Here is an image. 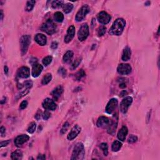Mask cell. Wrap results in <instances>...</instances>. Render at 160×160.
<instances>
[{
  "label": "cell",
  "instance_id": "8fae6325",
  "mask_svg": "<svg viewBox=\"0 0 160 160\" xmlns=\"http://www.w3.org/2000/svg\"><path fill=\"white\" fill-rule=\"evenodd\" d=\"M118 103V102L117 99L116 98H112L109 101L106 105V111L107 113L111 114L115 110V109L117 107Z\"/></svg>",
  "mask_w": 160,
  "mask_h": 160
},
{
  "label": "cell",
  "instance_id": "f35d334b",
  "mask_svg": "<svg viewBox=\"0 0 160 160\" xmlns=\"http://www.w3.org/2000/svg\"><path fill=\"white\" fill-rule=\"evenodd\" d=\"M118 81H119V83H120V87L121 88H125L126 87L125 78H120V79H119Z\"/></svg>",
  "mask_w": 160,
  "mask_h": 160
},
{
  "label": "cell",
  "instance_id": "484cf974",
  "mask_svg": "<svg viewBox=\"0 0 160 160\" xmlns=\"http://www.w3.org/2000/svg\"><path fill=\"white\" fill-rule=\"evenodd\" d=\"M122 147V143L119 141H115L112 144V150L113 151H118Z\"/></svg>",
  "mask_w": 160,
  "mask_h": 160
},
{
  "label": "cell",
  "instance_id": "8992f818",
  "mask_svg": "<svg viewBox=\"0 0 160 160\" xmlns=\"http://www.w3.org/2000/svg\"><path fill=\"white\" fill-rule=\"evenodd\" d=\"M89 11H90V9H89V8L88 6L84 5L82 6V7L80 8L79 10L78 11L77 13H76V18H75L76 22H79L83 21L84 19V18L86 17V14L89 12Z\"/></svg>",
  "mask_w": 160,
  "mask_h": 160
},
{
  "label": "cell",
  "instance_id": "5bb4252c",
  "mask_svg": "<svg viewBox=\"0 0 160 160\" xmlns=\"http://www.w3.org/2000/svg\"><path fill=\"white\" fill-rule=\"evenodd\" d=\"M29 139V137L26 135H20V136L16 137V138L14 140V144L18 147L22 146L24 143L28 141Z\"/></svg>",
  "mask_w": 160,
  "mask_h": 160
},
{
  "label": "cell",
  "instance_id": "d6986e66",
  "mask_svg": "<svg viewBox=\"0 0 160 160\" xmlns=\"http://www.w3.org/2000/svg\"><path fill=\"white\" fill-rule=\"evenodd\" d=\"M63 88L61 86H58L54 89L53 91L51 92V95L53 97L54 99L55 100H57L60 97V96L61 95V94L63 93Z\"/></svg>",
  "mask_w": 160,
  "mask_h": 160
},
{
  "label": "cell",
  "instance_id": "9a60e30c",
  "mask_svg": "<svg viewBox=\"0 0 160 160\" xmlns=\"http://www.w3.org/2000/svg\"><path fill=\"white\" fill-rule=\"evenodd\" d=\"M17 74L19 78H28L29 76V74H30V73H29V69L28 68V67L23 66L18 70Z\"/></svg>",
  "mask_w": 160,
  "mask_h": 160
},
{
  "label": "cell",
  "instance_id": "30bf717a",
  "mask_svg": "<svg viewBox=\"0 0 160 160\" xmlns=\"http://www.w3.org/2000/svg\"><path fill=\"white\" fill-rule=\"evenodd\" d=\"M43 108H45L46 110H50V111H54L56 109L57 106L55 104V103L53 99L50 98H46L43 101Z\"/></svg>",
  "mask_w": 160,
  "mask_h": 160
},
{
  "label": "cell",
  "instance_id": "4fadbf2b",
  "mask_svg": "<svg viewBox=\"0 0 160 160\" xmlns=\"http://www.w3.org/2000/svg\"><path fill=\"white\" fill-rule=\"evenodd\" d=\"M75 35V27L72 25L68 28L67 31L66 35L65 37V42L66 43H68L73 40Z\"/></svg>",
  "mask_w": 160,
  "mask_h": 160
},
{
  "label": "cell",
  "instance_id": "ac0fdd59",
  "mask_svg": "<svg viewBox=\"0 0 160 160\" xmlns=\"http://www.w3.org/2000/svg\"><path fill=\"white\" fill-rule=\"evenodd\" d=\"M128 133V130L126 126H123L118 133V138L121 141H125L126 137Z\"/></svg>",
  "mask_w": 160,
  "mask_h": 160
},
{
  "label": "cell",
  "instance_id": "ee69618b",
  "mask_svg": "<svg viewBox=\"0 0 160 160\" xmlns=\"http://www.w3.org/2000/svg\"><path fill=\"white\" fill-rule=\"evenodd\" d=\"M10 143V140H6V141H4L1 142V144H0V146L1 148H3V147H5L6 146H8V145Z\"/></svg>",
  "mask_w": 160,
  "mask_h": 160
},
{
  "label": "cell",
  "instance_id": "603a6c76",
  "mask_svg": "<svg viewBox=\"0 0 160 160\" xmlns=\"http://www.w3.org/2000/svg\"><path fill=\"white\" fill-rule=\"evenodd\" d=\"M73 57V53L71 51H68L65 54L63 58V60L64 63H68L71 61Z\"/></svg>",
  "mask_w": 160,
  "mask_h": 160
},
{
  "label": "cell",
  "instance_id": "4316f807",
  "mask_svg": "<svg viewBox=\"0 0 160 160\" xmlns=\"http://www.w3.org/2000/svg\"><path fill=\"white\" fill-rule=\"evenodd\" d=\"M73 5L71 3H66L63 6V10L66 14L70 13L73 10Z\"/></svg>",
  "mask_w": 160,
  "mask_h": 160
},
{
  "label": "cell",
  "instance_id": "d4e9b609",
  "mask_svg": "<svg viewBox=\"0 0 160 160\" xmlns=\"http://www.w3.org/2000/svg\"><path fill=\"white\" fill-rule=\"evenodd\" d=\"M54 19L57 22L61 23L64 20V15L62 13L60 12V11H57L54 14Z\"/></svg>",
  "mask_w": 160,
  "mask_h": 160
},
{
  "label": "cell",
  "instance_id": "bcb514c9",
  "mask_svg": "<svg viewBox=\"0 0 160 160\" xmlns=\"http://www.w3.org/2000/svg\"><path fill=\"white\" fill-rule=\"evenodd\" d=\"M0 133H1V136H4V135H5L6 133V129L4 127L1 126V128H0Z\"/></svg>",
  "mask_w": 160,
  "mask_h": 160
},
{
  "label": "cell",
  "instance_id": "7a4b0ae2",
  "mask_svg": "<svg viewBox=\"0 0 160 160\" xmlns=\"http://www.w3.org/2000/svg\"><path fill=\"white\" fill-rule=\"evenodd\" d=\"M85 156L84 145L83 143H78L75 145L72 153V156L71 159L72 160H81L83 159Z\"/></svg>",
  "mask_w": 160,
  "mask_h": 160
},
{
  "label": "cell",
  "instance_id": "8d00e7d4",
  "mask_svg": "<svg viewBox=\"0 0 160 160\" xmlns=\"http://www.w3.org/2000/svg\"><path fill=\"white\" fill-rule=\"evenodd\" d=\"M29 89H26L25 90L22 91V92H21L20 93H19L17 95V97H16V99H18L19 98H22V97H23V96L26 95V94L29 93Z\"/></svg>",
  "mask_w": 160,
  "mask_h": 160
},
{
  "label": "cell",
  "instance_id": "4dcf8cb0",
  "mask_svg": "<svg viewBox=\"0 0 160 160\" xmlns=\"http://www.w3.org/2000/svg\"><path fill=\"white\" fill-rule=\"evenodd\" d=\"M85 75H86V74H85V72L84 71V70H79V71H78V72L76 73V74H75V78H76V80L79 81L81 78L84 77V76H85Z\"/></svg>",
  "mask_w": 160,
  "mask_h": 160
},
{
  "label": "cell",
  "instance_id": "f546056e",
  "mask_svg": "<svg viewBox=\"0 0 160 160\" xmlns=\"http://www.w3.org/2000/svg\"><path fill=\"white\" fill-rule=\"evenodd\" d=\"M99 148H100V149L103 151L104 156H107L108 154V146L107 143H102V144L99 145Z\"/></svg>",
  "mask_w": 160,
  "mask_h": 160
},
{
  "label": "cell",
  "instance_id": "60d3db41",
  "mask_svg": "<svg viewBox=\"0 0 160 160\" xmlns=\"http://www.w3.org/2000/svg\"><path fill=\"white\" fill-rule=\"evenodd\" d=\"M68 128H69V123H68V122H66V123H65L64 124L63 128H61V134H64V133H66V131H67V130H68Z\"/></svg>",
  "mask_w": 160,
  "mask_h": 160
},
{
  "label": "cell",
  "instance_id": "44dd1931",
  "mask_svg": "<svg viewBox=\"0 0 160 160\" xmlns=\"http://www.w3.org/2000/svg\"><path fill=\"white\" fill-rule=\"evenodd\" d=\"M131 49L128 46H126L124 49L123 55H122V60L124 61H127L131 58Z\"/></svg>",
  "mask_w": 160,
  "mask_h": 160
},
{
  "label": "cell",
  "instance_id": "f5cc1de1",
  "mask_svg": "<svg viewBox=\"0 0 160 160\" xmlns=\"http://www.w3.org/2000/svg\"><path fill=\"white\" fill-rule=\"evenodd\" d=\"M8 71H9V69H8V68L6 66H4V73H5L6 74H8Z\"/></svg>",
  "mask_w": 160,
  "mask_h": 160
},
{
  "label": "cell",
  "instance_id": "f6af8a7d",
  "mask_svg": "<svg viewBox=\"0 0 160 160\" xmlns=\"http://www.w3.org/2000/svg\"><path fill=\"white\" fill-rule=\"evenodd\" d=\"M27 106H28L27 101L24 100L23 102H22V103L20 104V108L22 109H24L27 107Z\"/></svg>",
  "mask_w": 160,
  "mask_h": 160
},
{
  "label": "cell",
  "instance_id": "f1b7e54d",
  "mask_svg": "<svg viewBox=\"0 0 160 160\" xmlns=\"http://www.w3.org/2000/svg\"><path fill=\"white\" fill-rule=\"evenodd\" d=\"M36 3L35 1H28L26 3V6L25 10L26 11H31L33 9L34 6Z\"/></svg>",
  "mask_w": 160,
  "mask_h": 160
},
{
  "label": "cell",
  "instance_id": "c3c4849f",
  "mask_svg": "<svg viewBox=\"0 0 160 160\" xmlns=\"http://www.w3.org/2000/svg\"><path fill=\"white\" fill-rule=\"evenodd\" d=\"M31 64L32 65V66H33L34 65L36 64L37 63V59L36 58H33L31 59V60L30 61Z\"/></svg>",
  "mask_w": 160,
  "mask_h": 160
},
{
  "label": "cell",
  "instance_id": "d6a6232c",
  "mask_svg": "<svg viewBox=\"0 0 160 160\" xmlns=\"http://www.w3.org/2000/svg\"><path fill=\"white\" fill-rule=\"evenodd\" d=\"M36 128V124L35 122H32L28 128V132L30 134L33 133L35 131Z\"/></svg>",
  "mask_w": 160,
  "mask_h": 160
},
{
  "label": "cell",
  "instance_id": "2e32d148",
  "mask_svg": "<svg viewBox=\"0 0 160 160\" xmlns=\"http://www.w3.org/2000/svg\"><path fill=\"white\" fill-rule=\"evenodd\" d=\"M110 123V120L105 116H100L97 121V125L99 128H104L106 126H108L109 124Z\"/></svg>",
  "mask_w": 160,
  "mask_h": 160
},
{
  "label": "cell",
  "instance_id": "f907efd6",
  "mask_svg": "<svg viewBox=\"0 0 160 160\" xmlns=\"http://www.w3.org/2000/svg\"><path fill=\"white\" fill-rule=\"evenodd\" d=\"M127 94H128V92H127L126 91L123 90V91H121V93H120V96H121V97H123V96L126 95Z\"/></svg>",
  "mask_w": 160,
  "mask_h": 160
},
{
  "label": "cell",
  "instance_id": "7bdbcfd3",
  "mask_svg": "<svg viewBox=\"0 0 160 160\" xmlns=\"http://www.w3.org/2000/svg\"><path fill=\"white\" fill-rule=\"evenodd\" d=\"M24 86H25L26 89H29L33 86V82L31 81H26L24 83Z\"/></svg>",
  "mask_w": 160,
  "mask_h": 160
},
{
  "label": "cell",
  "instance_id": "9c48e42d",
  "mask_svg": "<svg viewBox=\"0 0 160 160\" xmlns=\"http://www.w3.org/2000/svg\"><path fill=\"white\" fill-rule=\"evenodd\" d=\"M97 18L98 22L100 23L106 24L110 22L111 17V16L109 15L108 13H107L105 11H102V12H100L98 14Z\"/></svg>",
  "mask_w": 160,
  "mask_h": 160
},
{
  "label": "cell",
  "instance_id": "e0dca14e",
  "mask_svg": "<svg viewBox=\"0 0 160 160\" xmlns=\"http://www.w3.org/2000/svg\"><path fill=\"white\" fill-rule=\"evenodd\" d=\"M43 70V66H42V65L38 64V63L34 65L33 66V68H32V73H31L32 76H33L34 78L38 77V76H39V75L41 73Z\"/></svg>",
  "mask_w": 160,
  "mask_h": 160
},
{
  "label": "cell",
  "instance_id": "74e56055",
  "mask_svg": "<svg viewBox=\"0 0 160 160\" xmlns=\"http://www.w3.org/2000/svg\"><path fill=\"white\" fill-rule=\"evenodd\" d=\"M138 141V138H137L136 136H135V135H131V136L128 138V142L129 143H135V142H136Z\"/></svg>",
  "mask_w": 160,
  "mask_h": 160
},
{
  "label": "cell",
  "instance_id": "cb8c5ba5",
  "mask_svg": "<svg viewBox=\"0 0 160 160\" xmlns=\"http://www.w3.org/2000/svg\"><path fill=\"white\" fill-rule=\"evenodd\" d=\"M23 157V153L20 150H18L14 151L11 154V159L13 160H19L22 159Z\"/></svg>",
  "mask_w": 160,
  "mask_h": 160
},
{
  "label": "cell",
  "instance_id": "836d02e7",
  "mask_svg": "<svg viewBox=\"0 0 160 160\" xmlns=\"http://www.w3.org/2000/svg\"><path fill=\"white\" fill-rule=\"evenodd\" d=\"M52 60H53L52 57L50 56H48L45 57V58H44L43 59V61H42V62H43V64L44 65H45V66H48V65H49L50 63H51Z\"/></svg>",
  "mask_w": 160,
  "mask_h": 160
},
{
  "label": "cell",
  "instance_id": "83f0119b",
  "mask_svg": "<svg viewBox=\"0 0 160 160\" xmlns=\"http://www.w3.org/2000/svg\"><path fill=\"white\" fill-rule=\"evenodd\" d=\"M52 79V75L51 73H47L44 76L43 79H42V84L43 85H46L49 83L51 81Z\"/></svg>",
  "mask_w": 160,
  "mask_h": 160
},
{
  "label": "cell",
  "instance_id": "52a82bcc",
  "mask_svg": "<svg viewBox=\"0 0 160 160\" xmlns=\"http://www.w3.org/2000/svg\"><path fill=\"white\" fill-rule=\"evenodd\" d=\"M132 102H133V98L130 96H128V97H126L125 98H124L120 104L121 111L124 114L126 113L128 111V109L131 104Z\"/></svg>",
  "mask_w": 160,
  "mask_h": 160
},
{
  "label": "cell",
  "instance_id": "5b68a950",
  "mask_svg": "<svg viewBox=\"0 0 160 160\" xmlns=\"http://www.w3.org/2000/svg\"><path fill=\"white\" fill-rule=\"evenodd\" d=\"M88 35H89V26L87 23L83 24L78 33V39L81 41H83L87 38Z\"/></svg>",
  "mask_w": 160,
  "mask_h": 160
},
{
  "label": "cell",
  "instance_id": "816d5d0a",
  "mask_svg": "<svg viewBox=\"0 0 160 160\" xmlns=\"http://www.w3.org/2000/svg\"><path fill=\"white\" fill-rule=\"evenodd\" d=\"M41 111H40H40H38V112L37 113L36 115L35 118L37 119V120H40V115H41Z\"/></svg>",
  "mask_w": 160,
  "mask_h": 160
},
{
  "label": "cell",
  "instance_id": "7dc6e473",
  "mask_svg": "<svg viewBox=\"0 0 160 160\" xmlns=\"http://www.w3.org/2000/svg\"><path fill=\"white\" fill-rule=\"evenodd\" d=\"M58 44L56 41H54L51 43V47L52 49H53V50H55V49H56L57 47H58Z\"/></svg>",
  "mask_w": 160,
  "mask_h": 160
},
{
  "label": "cell",
  "instance_id": "db71d44e",
  "mask_svg": "<svg viewBox=\"0 0 160 160\" xmlns=\"http://www.w3.org/2000/svg\"><path fill=\"white\" fill-rule=\"evenodd\" d=\"M1 20H3V11H1Z\"/></svg>",
  "mask_w": 160,
  "mask_h": 160
},
{
  "label": "cell",
  "instance_id": "ba28073f",
  "mask_svg": "<svg viewBox=\"0 0 160 160\" xmlns=\"http://www.w3.org/2000/svg\"><path fill=\"white\" fill-rule=\"evenodd\" d=\"M117 71L119 74L122 75L129 74L131 72V66L129 64L122 63L118 66Z\"/></svg>",
  "mask_w": 160,
  "mask_h": 160
},
{
  "label": "cell",
  "instance_id": "e575fe53",
  "mask_svg": "<svg viewBox=\"0 0 160 160\" xmlns=\"http://www.w3.org/2000/svg\"><path fill=\"white\" fill-rule=\"evenodd\" d=\"M81 61V58H78L75 60V61L73 62L72 65H71V69L74 70L76 69L77 67L79 66V65L80 64Z\"/></svg>",
  "mask_w": 160,
  "mask_h": 160
},
{
  "label": "cell",
  "instance_id": "d590c367",
  "mask_svg": "<svg viewBox=\"0 0 160 160\" xmlns=\"http://www.w3.org/2000/svg\"><path fill=\"white\" fill-rule=\"evenodd\" d=\"M106 27L104 26H102L99 27V28L98 29V35L99 36H103L106 33Z\"/></svg>",
  "mask_w": 160,
  "mask_h": 160
},
{
  "label": "cell",
  "instance_id": "3957f363",
  "mask_svg": "<svg viewBox=\"0 0 160 160\" xmlns=\"http://www.w3.org/2000/svg\"><path fill=\"white\" fill-rule=\"evenodd\" d=\"M41 29L43 32H45L48 35H53L56 32V26L55 23L51 19H48L45 23H43L41 26Z\"/></svg>",
  "mask_w": 160,
  "mask_h": 160
},
{
  "label": "cell",
  "instance_id": "ffe728a7",
  "mask_svg": "<svg viewBox=\"0 0 160 160\" xmlns=\"http://www.w3.org/2000/svg\"><path fill=\"white\" fill-rule=\"evenodd\" d=\"M35 40L36 43L41 46H45L46 44V37L43 34H37L35 36Z\"/></svg>",
  "mask_w": 160,
  "mask_h": 160
},
{
  "label": "cell",
  "instance_id": "1f68e13d",
  "mask_svg": "<svg viewBox=\"0 0 160 160\" xmlns=\"http://www.w3.org/2000/svg\"><path fill=\"white\" fill-rule=\"evenodd\" d=\"M64 1H53L51 3V6L53 8H58L63 6Z\"/></svg>",
  "mask_w": 160,
  "mask_h": 160
},
{
  "label": "cell",
  "instance_id": "277c9868",
  "mask_svg": "<svg viewBox=\"0 0 160 160\" xmlns=\"http://www.w3.org/2000/svg\"><path fill=\"white\" fill-rule=\"evenodd\" d=\"M31 43V36L29 35H24L20 39L21 51L23 55L26 53L29 46Z\"/></svg>",
  "mask_w": 160,
  "mask_h": 160
},
{
  "label": "cell",
  "instance_id": "ab89813d",
  "mask_svg": "<svg viewBox=\"0 0 160 160\" xmlns=\"http://www.w3.org/2000/svg\"><path fill=\"white\" fill-rule=\"evenodd\" d=\"M43 118L45 120H48L49 118H50V116H51V114L48 111V110H46L45 112L43 113Z\"/></svg>",
  "mask_w": 160,
  "mask_h": 160
},
{
  "label": "cell",
  "instance_id": "b9f144b4",
  "mask_svg": "<svg viewBox=\"0 0 160 160\" xmlns=\"http://www.w3.org/2000/svg\"><path fill=\"white\" fill-rule=\"evenodd\" d=\"M58 73H59V74H60V75H61L63 77H65V76H66V70H65V68H62V67L59 68Z\"/></svg>",
  "mask_w": 160,
  "mask_h": 160
},
{
  "label": "cell",
  "instance_id": "7c38bea8",
  "mask_svg": "<svg viewBox=\"0 0 160 160\" xmlns=\"http://www.w3.org/2000/svg\"><path fill=\"white\" fill-rule=\"evenodd\" d=\"M81 128L79 126H78V125H75L73 128L71 129V131L70 132V133L68 134V136H67V138H68V140H74L75 138H76L77 136L81 132Z\"/></svg>",
  "mask_w": 160,
  "mask_h": 160
},
{
  "label": "cell",
  "instance_id": "6da1fadb",
  "mask_svg": "<svg viewBox=\"0 0 160 160\" xmlns=\"http://www.w3.org/2000/svg\"><path fill=\"white\" fill-rule=\"evenodd\" d=\"M126 25L125 19L123 18H118L113 23L112 26L109 29V34L111 35L119 36L123 31Z\"/></svg>",
  "mask_w": 160,
  "mask_h": 160
},
{
  "label": "cell",
  "instance_id": "681fc988",
  "mask_svg": "<svg viewBox=\"0 0 160 160\" xmlns=\"http://www.w3.org/2000/svg\"><path fill=\"white\" fill-rule=\"evenodd\" d=\"M46 159V156L45 154H40L37 158V159Z\"/></svg>",
  "mask_w": 160,
  "mask_h": 160
},
{
  "label": "cell",
  "instance_id": "7402d4cb",
  "mask_svg": "<svg viewBox=\"0 0 160 160\" xmlns=\"http://www.w3.org/2000/svg\"><path fill=\"white\" fill-rule=\"evenodd\" d=\"M117 127V120H113L111 122L110 121L108 125V133L113 135L116 131V129Z\"/></svg>",
  "mask_w": 160,
  "mask_h": 160
}]
</instances>
